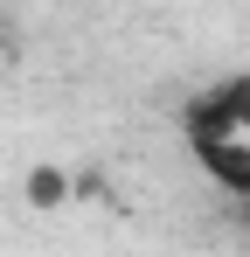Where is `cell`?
<instances>
[{
	"mask_svg": "<svg viewBox=\"0 0 250 257\" xmlns=\"http://www.w3.org/2000/svg\"><path fill=\"white\" fill-rule=\"evenodd\" d=\"M181 139H188L195 167H202L222 195L250 202V132H181Z\"/></svg>",
	"mask_w": 250,
	"mask_h": 257,
	"instance_id": "cell-1",
	"label": "cell"
},
{
	"mask_svg": "<svg viewBox=\"0 0 250 257\" xmlns=\"http://www.w3.org/2000/svg\"><path fill=\"white\" fill-rule=\"evenodd\" d=\"M181 132H250V70L195 90L181 111Z\"/></svg>",
	"mask_w": 250,
	"mask_h": 257,
	"instance_id": "cell-2",
	"label": "cell"
}]
</instances>
